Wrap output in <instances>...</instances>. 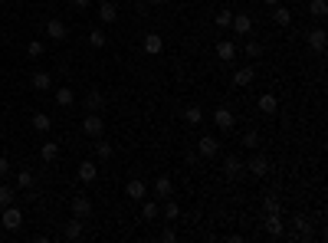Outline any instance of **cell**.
Masks as SVG:
<instances>
[{"mask_svg": "<svg viewBox=\"0 0 328 243\" xmlns=\"http://www.w3.org/2000/svg\"><path fill=\"white\" fill-rule=\"evenodd\" d=\"M105 43H108V37H105V33L99 30V26H95V30L89 33V46H92V50H102V46H105Z\"/></svg>", "mask_w": 328, "mask_h": 243, "instance_id": "27", "label": "cell"}, {"mask_svg": "<svg viewBox=\"0 0 328 243\" xmlns=\"http://www.w3.org/2000/svg\"><path fill=\"white\" fill-rule=\"evenodd\" d=\"M246 171H249L253 178H266V175H269V158H266V155H253V158L246 161Z\"/></svg>", "mask_w": 328, "mask_h": 243, "instance_id": "5", "label": "cell"}, {"mask_svg": "<svg viewBox=\"0 0 328 243\" xmlns=\"http://www.w3.org/2000/svg\"><path fill=\"white\" fill-rule=\"evenodd\" d=\"M161 240H164V243H174V240H177V230H171V227H167V230H161Z\"/></svg>", "mask_w": 328, "mask_h": 243, "instance_id": "41", "label": "cell"}, {"mask_svg": "<svg viewBox=\"0 0 328 243\" xmlns=\"http://www.w3.org/2000/svg\"><path fill=\"white\" fill-rule=\"evenodd\" d=\"M26 187H33V171H20L17 175V191H26Z\"/></svg>", "mask_w": 328, "mask_h": 243, "instance_id": "34", "label": "cell"}, {"mask_svg": "<svg viewBox=\"0 0 328 243\" xmlns=\"http://www.w3.org/2000/svg\"><path fill=\"white\" fill-rule=\"evenodd\" d=\"M263 4H269V7H276V4H282V0H263Z\"/></svg>", "mask_w": 328, "mask_h": 243, "instance_id": "44", "label": "cell"}, {"mask_svg": "<svg viewBox=\"0 0 328 243\" xmlns=\"http://www.w3.org/2000/svg\"><path fill=\"white\" fill-rule=\"evenodd\" d=\"M95 155H99V161H108L112 158V145L102 142V135H99V142H95Z\"/></svg>", "mask_w": 328, "mask_h": 243, "instance_id": "32", "label": "cell"}, {"mask_svg": "<svg viewBox=\"0 0 328 243\" xmlns=\"http://www.w3.org/2000/svg\"><path fill=\"white\" fill-rule=\"evenodd\" d=\"M233 122H236V115L230 112L227 106H220L217 112H213V125H217L220 131H230V128H233Z\"/></svg>", "mask_w": 328, "mask_h": 243, "instance_id": "8", "label": "cell"}, {"mask_svg": "<svg viewBox=\"0 0 328 243\" xmlns=\"http://www.w3.org/2000/svg\"><path fill=\"white\" fill-rule=\"evenodd\" d=\"M273 23H276V26H289V23H292V10H285L282 4H276V10H273Z\"/></svg>", "mask_w": 328, "mask_h": 243, "instance_id": "21", "label": "cell"}, {"mask_svg": "<svg viewBox=\"0 0 328 243\" xmlns=\"http://www.w3.org/2000/svg\"><path fill=\"white\" fill-rule=\"evenodd\" d=\"M102 106H105V95H102L99 89H89V95H86V109H89V112H99Z\"/></svg>", "mask_w": 328, "mask_h": 243, "instance_id": "19", "label": "cell"}, {"mask_svg": "<svg viewBox=\"0 0 328 243\" xmlns=\"http://www.w3.org/2000/svg\"><path fill=\"white\" fill-rule=\"evenodd\" d=\"M56 102H59V106H62V109H66V106H72V102H76V95H72V89H69V86H62V89H56Z\"/></svg>", "mask_w": 328, "mask_h": 243, "instance_id": "26", "label": "cell"}, {"mask_svg": "<svg viewBox=\"0 0 328 243\" xmlns=\"http://www.w3.org/2000/svg\"><path fill=\"white\" fill-rule=\"evenodd\" d=\"M282 230H285L282 211H279V214H266V233H269V237H282Z\"/></svg>", "mask_w": 328, "mask_h": 243, "instance_id": "10", "label": "cell"}, {"mask_svg": "<svg viewBox=\"0 0 328 243\" xmlns=\"http://www.w3.org/2000/svg\"><path fill=\"white\" fill-rule=\"evenodd\" d=\"M79 178L82 181H95V178H99V164L95 161H82L79 164Z\"/></svg>", "mask_w": 328, "mask_h": 243, "instance_id": "22", "label": "cell"}, {"mask_svg": "<svg viewBox=\"0 0 328 243\" xmlns=\"http://www.w3.org/2000/svg\"><path fill=\"white\" fill-rule=\"evenodd\" d=\"M72 4H76V7H89V4H92V0H72Z\"/></svg>", "mask_w": 328, "mask_h": 243, "instance_id": "43", "label": "cell"}, {"mask_svg": "<svg viewBox=\"0 0 328 243\" xmlns=\"http://www.w3.org/2000/svg\"><path fill=\"white\" fill-rule=\"evenodd\" d=\"M296 237H299V240L312 237V220H309V217H302V214L296 217Z\"/></svg>", "mask_w": 328, "mask_h": 243, "instance_id": "23", "label": "cell"}, {"mask_svg": "<svg viewBox=\"0 0 328 243\" xmlns=\"http://www.w3.org/2000/svg\"><path fill=\"white\" fill-rule=\"evenodd\" d=\"M243 50H246L249 59H260L263 56V43H260V40H246V46H243Z\"/></svg>", "mask_w": 328, "mask_h": 243, "instance_id": "30", "label": "cell"}, {"mask_svg": "<svg viewBox=\"0 0 328 243\" xmlns=\"http://www.w3.org/2000/svg\"><path fill=\"white\" fill-rule=\"evenodd\" d=\"M40 158H43L46 164H50V161H56V158H59V145H56V142H46L43 148H40Z\"/></svg>", "mask_w": 328, "mask_h": 243, "instance_id": "24", "label": "cell"}, {"mask_svg": "<svg viewBox=\"0 0 328 243\" xmlns=\"http://www.w3.org/2000/svg\"><path fill=\"white\" fill-rule=\"evenodd\" d=\"M102 128H105V122H102V115H99V112H89L86 119H82V131H86L89 138H99V135H102Z\"/></svg>", "mask_w": 328, "mask_h": 243, "instance_id": "4", "label": "cell"}, {"mask_svg": "<svg viewBox=\"0 0 328 243\" xmlns=\"http://www.w3.org/2000/svg\"><path fill=\"white\" fill-rule=\"evenodd\" d=\"M26 56H30V59H40V56H43V43H40V40H33V43L26 46Z\"/></svg>", "mask_w": 328, "mask_h": 243, "instance_id": "38", "label": "cell"}, {"mask_svg": "<svg viewBox=\"0 0 328 243\" xmlns=\"http://www.w3.org/2000/svg\"><path fill=\"white\" fill-rule=\"evenodd\" d=\"M115 17H118V7L112 4V0H102V4H99V20H105V23H112Z\"/></svg>", "mask_w": 328, "mask_h": 243, "instance_id": "20", "label": "cell"}, {"mask_svg": "<svg viewBox=\"0 0 328 243\" xmlns=\"http://www.w3.org/2000/svg\"><path fill=\"white\" fill-rule=\"evenodd\" d=\"M144 4H151V7H158V4H164V0H144Z\"/></svg>", "mask_w": 328, "mask_h": 243, "instance_id": "45", "label": "cell"}, {"mask_svg": "<svg viewBox=\"0 0 328 243\" xmlns=\"http://www.w3.org/2000/svg\"><path fill=\"white\" fill-rule=\"evenodd\" d=\"M217 56L223 62H233L236 59V43H233V40H220V43H217Z\"/></svg>", "mask_w": 328, "mask_h": 243, "instance_id": "17", "label": "cell"}, {"mask_svg": "<svg viewBox=\"0 0 328 243\" xmlns=\"http://www.w3.org/2000/svg\"><path fill=\"white\" fill-rule=\"evenodd\" d=\"M0 224H4V230H20V227H23V214H20V207L7 204V207H4V217H0Z\"/></svg>", "mask_w": 328, "mask_h": 243, "instance_id": "1", "label": "cell"}, {"mask_svg": "<svg viewBox=\"0 0 328 243\" xmlns=\"http://www.w3.org/2000/svg\"><path fill=\"white\" fill-rule=\"evenodd\" d=\"M184 122H187V125H200V122H204L200 106H187V109H184Z\"/></svg>", "mask_w": 328, "mask_h": 243, "instance_id": "25", "label": "cell"}, {"mask_svg": "<svg viewBox=\"0 0 328 243\" xmlns=\"http://www.w3.org/2000/svg\"><path fill=\"white\" fill-rule=\"evenodd\" d=\"M66 237H69V240H79V237H82V220H79V217H72V220L66 224Z\"/></svg>", "mask_w": 328, "mask_h": 243, "instance_id": "28", "label": "cell"}, {"mask_svg": "<svg viewBox=\"0 0 328 243\" xmlns=\"http://www.w3.org/2000/svg\"><path fill=\"white\" fill-rule=\"evenodd\" d=\"M233 23V10H220L217 13V26H230Z\"/></svg>", "mask_w": 328, "mask_h": 243, "instance_id": "39", "label": "cell"}, {"mask_svg": "<svg viewBox=\"0 0 328 243\" xmlns=\"http://www.w3.org/2000/svg\"><path fill=\"white\" fill-rule=\"evenodd\" d=\"M256 79V66H243V69H236V76H233V86H249V82Z\"/></svg>", "mask_w": 328, "mask_h": 243, "instance_id": "18", "label": "cell"}, {"mask_svg": "<svg viewBox=\"0 0 328 243\" xmlns=\"http://www.w3.org/2000/svg\"><path fill=\"white\" fill-rule=\"evenodd\" d=\"M43 30H46V37H50V40H66V33H69L62 20H46Z\"/></svg>", "mask_w": 328, "mask_h": 243, "instance_id": "15", "label": "cell"}, {"mask_svg": "<svg viewBox=\"0 0 328 243\" xmlns=\"http://www.w3.org/2000/svg\"><path fill=\"white\" fill-rule=\"evenodd\" d=\"M263 207H266V214H279V211H282V207H279V197H276V194H269V197L263 200Z\"/></svg>", "mask_w": 328, "mask_h": 243, "instance_id": "37", "label": "cell"}, {"mask_svg": "<svg viewBox=\"0 0 328 243\" xmlns=\"http://www.w3.org/2000/svg\"><path fill=\"white\" fill-rule=\"evenodd\" d=\"M125 197H128V200H144V197H148V184L138 181V178H131V181L125 184Z\"/></svg>", "mask_w": 328, "mask_h": 243, "instance_id": "7", "label": "cell"}, {"mask_svg": "<svg viewBox=\"0 0 328 243\" xmlns=\"http://www.w3.org/2000/svg\"><path fill=\"white\" fill-rule=\"evenodd\" d=\"M233 33L236 37H249V33H253V17H249V13H233Z\"/></svg>", "mask_w": 328, "mask_h": 243, "instance_id": "6", "label": "cell"}, {"mask_svg": "<svg viewBox=\"0 0 328 243\" xmlns=\"http://www.w3.org/2000/svg\"><path fill=\"white\" fill-rule=\"evenodd\" d=\"M30 86H33V89H37V92H46V89H50V86H53V76H50V73H46V69H37V73H33V76H30Z\"/></svg>", "mask_w": 328, "mask_h": 243, "instance_id": "13", "label": "cell"}, {"mask_svg": "<svg viewBox=\"0 0 328 243\" xmlns=\"http://www.w3.org/2000/svg\"><path fill=\"white\" fill-rule=\"evenodd\" d=\"M141 50L148 53V56H158V53L164 50V40L158 37V33H148V37H144V43H141Z\"/></svg>", "mask_w": 328, "mask_h": 243, "instance_id": "14", "label": "cell"}, {"mask_svg": "<svg viewBox=\"0 0 328 243\" xmlns=\"http://www.w3.org/2000/svg\"><path fill=\"white\" fill-rule=\"evenodd\" d=\"M69 207H72V217H79V220H86L89 214H92V200H89L86 194H72Z\"/></svg>", "mask_w": 328, "mask_h": 243, "instance_id": "3", "label": "cell"}, {"mask_svg": "<svg viewBox=\"0 0 328 243\" xmlns=\"http://www.w3.org/2000/svg\"><path fill=\"white\" fill-rule=\"evenodd\" d=\"M243 145H246V148H256V145H260V135H256V131H246V135H243Z\"/></svg>", "mask_w": 328, "mask_h": 243, "instance_id": "40", "label": "cell"}, {"mask_svg": "<svg viewBox=\"0 0 328 243\" xmlns=\"http://www.w3.org/2000/svg\"><path fill=\"white\" fill-rule=\"evenodd\" d=\"M256 109H260L263 115H276L279 112V99L273 92H266V95H260V99H256Z\"/></svg>", "mask_w": 328, "mask_h": 243, "instance_id": "12", "label": "cell"}, {"mask_svg": "<svg viewBox=\"0 0 328 243\" xmlns=\"http://www.w3.org/2000/svg\"><path fill=\"white\" fill-rule=\"evenodd\" d=\"M197 155L204 158V161H210V158H217V155H220V142H217V138H213V135H204V138H200V142H197Z\"/></svg>", "mask_w": 328, "mask_h": 243, "instance_id": "2", "label": "cell"}, {"mask_svg": "<svg viewBox=\"0 0 328 243\" xmlns=\"http://www.w3.org/2000/svg\"><path fill=\"white\" fill-rule=\"evenodd\" d=\"M7 171H10V161H7V158H0V178H4Z\"/></svg>", "mask_w": 328, "mask_h": 243, "instance_id": "42", "label": "cell"}, {"mask_svg": "<svg viewBox=\"0 0 328 243\" xmlns=\"http://www.w3.org/2000/svg\"><path fill=\"white\" fill-rule=\"evenodd\" d=\"M309 13H312V17H318V20H325L328 4H325V0H312V4H309Z\"/></svg>", "mask_w": 328, "mask_h": 243, "instance_id": "31", "label": "cell"}, {"mask_svg": "<svg viewBox=\"0 0 328 243\" xmlns=\"http://www.w3.org/2000/svg\"><path fill=\"white\" fill-rule=\"evenodd\" d=\"M305 40H309V46H312L315 53H322V50H325V43H328V33L322 30V26H315V30L305 33Z\"/></svg>", "mask_w": 328, "mask_h": 243, "instance_id": "11", "label": "cell"}, {"mask_svg": "<svg viewBox=\"0 0 328 243\" xmlns=\"http://www.w3.org/2000/svg\"><path fill=\"white\" fill-rule=\"evenodd\" d=\"M0 4H4V0H0Z\"/></svg>", "mask_w": 328, "mask_h": 243, "instance_id": "46", "label": "cell"}, {"mask_svg": "<svg viewBox=\"0 0 328 243\" xmlns=\"http://www.w3.org/2000/svg\"><path fill=\"white\" fill-rule=\"evenodd\" d=\"M155 194H158V197H161V200L174 197V181H171V178H167V175H161V178H158V181H155Z\"/></svg>", "mask_w": 328, "mask_h": 243, "instance_id": "16", "label": "cell"}, {"mask_svg": "<svg viewBox=\"0 0 328 243\" xmlns=\"http://www.w3.org/2000/svg\"><path fill=\"white\" fill-rule=\"evenodd\" d=\"M243 171H246V164H243V161H240V158H236V155H230L227 161H223V175H227L230 181H236V178H240Z\"/></svg>", "mask_w": 328, "mask_h": 243, "instance_id": "9", "label": "cell"}, {"mask_svg": "<svg viewBox=\"0 0 328 243\" xmlns=\"http://www.w3.org/2000/svg\"><path fill=\"white\" fill-rule=\"evenodd\" d=\"M13 197H17V191H13L10 184H0V207H7V204H13Z\"/></svg>", "mask_w": 328, "mask_h": 243, "instance_id": "33", "label": "cell"}, {"mask_svg": "<svg viewBox=\"0 0 328 243\" xmlns=\"http://www.w3.org/2000/svg\"><path fill=\"white\" fill-rule=\"evenodd\" d=\"M50 125H53V119L46 112H37V115H33V128H37V131H50Z\"/></svg>", "mask_w": 328, "mask_h": 243, "instance_id": "29", "label": "cell"}, {"mask_svg": "<svg viewBox=\"0 0 328 243\" xmlns=\"http://www.w3.org/2000/svg\"><path fill=\"white\" fill-rule=\"evenodd\" d=\"M164 217H167V220H177V217H180V207L174 204L171 197H167V204H164Z\"/></svg>", "mask_w": 328, "mask_h": 243, "instance_id": "36", "label": "cell"}, {"mask_svg": "<svg viewBox=\"0 0 328 243\" xmlns=\"http://www.w3.org/2000/svg\"><path fill=\"white\" fill-rule=\"evenodd\" d=\"M158 214H161V211H158V204H155V200H144V207H141V217H144V220H155Z\"/></svg>", "mask_w": 328, "mask_h": 243, "instance_id": "35", "label": "cell"}]
</instances>
